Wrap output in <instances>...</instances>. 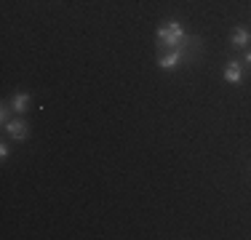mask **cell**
<instances>
[{"label": "cell", "instance_id": "obj_1", "mask_svg": "<svg viewBox=\"0 0 251 240\" xmlns=\"http://www.w3.org/2000/svg\"><path fill=\"white\" fill-rule=\"evenodd\" d=\"M182 38H184V29L179 22H169V24H160L158 27V46H166V48H179L182 46Z\"/></svg>", "mask_w": 251, "mask_h": 240}, {"label": "cell", "instance_id": "obj_2", "mask_svg": "<svg viewBox=\"0 0 251 240\" xmlns=\"http://www.w3.org/2000/svg\"><path fill=\"white\" fill-rule=\"evenodd\" d=\"M5 131H8V136H14L16 142H25L27 136H29L25 120H8V123H5Z\"/></svg>", "mask_w": 251, "mask_h": 240}, {"label": "cell", "instance_id": "obj_3", "mask_svg": "<svg viewBox=\"0 0 251 240\" xmlns=\"http://www.w3.org/2000/svg\"><path fill=\"white\" fill-rule=\"evenodd\" d=\"M182 56H184V51H182V46H179V48H174V51L169 53V56H160V59H158V67H160V70H174Z\"/></svg>", "mask_w": 251, "mask_h": 240}, {"label": "cell", "instance_id": "obj_4", "mask_svg": "<svg viewBox=\"0 0 251 240\" xmlns=\"http://www.w3.org/2000/svg\"><path fill=\"white\" fill-rule=\"evenodd\" d=\"M27 107H29V94H14V99H11V110L14 112H27Z\"/></svg>", "mask_w": 251, "mask_h": 240}, {"label": "cell", "instance_id": "obj_5", "mask_svg": "<svg viewBox=\"0 0 251 240\" xmlns=\"http://www.w3.org/2000/svg\"><path fill=\"white\" fill-rule=\"evenodd\" d=\"M249 38H251V35H249V29H243V27H238V29H235V32H232V38H230V43H232V46H235V48H246V46H249Z\"/></svg>", "mask_w": 251, "mask_h": 240}, {"label": "cell", "instance_id": "obj_6", "mask_svg": "<svg viewBox=\"0 0 251 240\" xmlns=\"http://www.w3.org/2000/svg\"><path fill=\"white\" fill-rule=\"evenodd\" d=\"M225 80L227 83H241V62H230V64H227Z\"/></svg>", "mask_w": 251, "mask_h": 240}, {"label": "cell", "instance_id": "obj_7", "mask_svg": "<svg viewBox=\"0 0 251 240\" xmlns=\"http://www.w3.org/2000/svg\"><path fill=\"white\" fill-rule=\"evenodd\" d=\"M8 155H11V149H8V144L3 142V144H0V158L5 160V158H8Z\"/></svg>", "mask_w": 251, "mask_h": 240}, {"label": "cell", "instance_id": "obj_8", "mask_svg": "<svg viewBox=\"0 0 251 240\" xmlns=\"http://www.w3.org/2000/svg\"><path fill=\"white\" fill-rule=\"evenodd\" d=\"M0 120H3V125L8 123V107H3V110H0Z\"/></svg>", "mask_w": 251, "mask_h": 240}, {"label": "cell", "instance_id": "obj_9", "mask_svg": "<svg viewBox=\"0 0 251 240\" xmlns=\"http://www.w3.org/2000/svg\"><path fill=\"white\" fill-rule=\"evenodd\" d=\"M246 64H251V51H246Z\"/></svg>", "mask_w": 251, "mask_h": 240}]
</instances>
